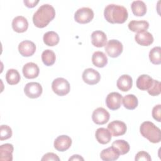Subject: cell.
Returning a JSON list of instances; mask_svg holds the SVG:
<instances>
[{
	"label": "cell",
	"instance_id": "obj_1",
	"mask_svg": "<svg viewBox=\"0 0 161 161\" xmlns=\"http://www.w3.org/2000/svg\"><path fill=\"white\" fill-rule=\"evenodd\" d=\"M55 16L54 8L48 4L42 5L33 14V22L38 28H44L53 20Z\"/></svg>",
	"mask_w": 161,
	"mask_h": 161
},
{
	"label": "cell",
	"instance_id": "obj_2",
	"mask_svg": "<svg viewBox=\"0 0 161 161\" xmlns=\"http://www.w3.org/2000/svg\"><path fill=\"white\" fill-rule=\"evenodd\" d=\"M104 16L107 21L114 24H121L126 21L128 13L126 8L121 5L110 4L106 6Z\"/></svg>",
	"mask_w": 161,
	"mask_h": 161
},
{
	"label": "cell",
	"instance_id": "obj_3",
	"mask_svg": "<svg viewBox=\"0 0 161 161\" xmlns=\"http://www.w3.org/2000/svg\"><path fill=\"white\" fill-rule=\"evenodd\" d=\"M141 135L153 143H159L161 141V132L159 128L156 126L151 121H144L140 126Z\"/></svg>",
	"mask_w": 161,
	"mask_h": 161
},
{
	"label": "cell",
	"instance_id": "obj_4",
	"mask_svg": "<svg viewBox=\"0 0 161 161\" xmlns=\"http://www.w3.org/2000/svg\"><path fill=\"white\" fill-rule=\"evenodd\" d=\"M52 89L56 94L63 96L69 92L70 86L69 82L65 79L58 77L53 80L52 83Z\"/></svg>",
	"mask_w": 161,
	"mask_h": 161
},
{
	"label": "cell",
	"instance_id": "obj_5",
	"mask_svg": "<svg viewBox=\"0 0 161 161\" xmlns=\"http://www.w3.org/2000/svg\"><path fill=\"white\" fill-rule=\"evenodd\" d=\"M94 18V12L90 8L83 7L78 9L74 14V19L79 23H89Z\"/></svg>",
	"mask_w": 161,
	"mask_h": 161
},
{
	"label": "cell",
	"instance_id": "obj_6",
	"mask_svg": "<svg viewBox=\"0 0 161 161\" xmlns=\"http://www.w3.org/2000/svg\"><path fill=\"white\" fill-rule=\"evenodd\" d=\"M122 43L117 40H110L105 46V51L107 54L113 58L118 57L123 52Z\"/></svg>",
	"mask_w": 161,
	"mask_h": 161
},
{
	"label": "cell",
	"instance_id": "obj_7",
	"mask_svg": "<svg viewBox=\"0 0 161 161\" xmlns=\"http://www.w3.org/2000/svg\"><path fill=\"white\" fill-rule=\"evenodd\" d=\"M42 87L38 82H31L27 83L24 87V92L26 96L31 99L40 97L42 93Z\"/></svg>",
	"mask_w": 161,
	"mask_h": 161
},
{
	"label": "cell",
	"instance_id": "obj_8",
	"mask_svg": "<svg viewBox=\"0 0 161 161\" xmlns=\"http://www.w3.org/2000/svg\"><path fill=\"white\" fill-rule=\"evenodd\" d=\"M122 95L117 92H112L108 94L106 98V104L111 110H116L119 109L121 104Z\"/></svg>",
	"mask_w": 161,
	"mask_h": 161
},
{
	"label": "cell",
	"instance_id": "obj_9",
	"mask_svg": "<svg viewBox=\"0 0 161 161\" xmlns=\"http://www.w3.org/2000/svg\"><path fill=\"white\" fill-rule=\"evenodd\" d=\"M109 113L106 109L99 107L94 110L92 119L93 122L97 125H104L109 121Z\"/></svg>",
	"mask_w": 161,
	"mask_h": 161
},
{
	"label": "cell",
	"instance_id": "obj_10",
	"mask_svg": "<svg viewBox=\"0 0 161 161\" xmlns=\"http://www.w3.org/2000/svg\"><path fill=\"white\" fill-rule=\"evenodd\" d=\"M108 129L114 136L123 135L127 130L126 124L119 120H114L109 123L108 125Z\"/></svg>",
	"mask_w": 161,
	"mask_h": 161
},
{
	"label": "cell",
	"instance_id": "obj_11",
	"mask_svg": "<svg viewBox=\"0 0 161 161\" xmlns=\"http://www.w3.org/2000/svg\"><path fill=\"white\" fill-rule=\"evenodd\" d=\"M82 77L84 82L89 85H94L98 83L101 79L100 74L92 68L85 69Z\"/></svg>",
	"mask_w": 161,
	"mask_h": 161
},
{
	"label": "cell",
	"instance_id": "obj_12",
	"mask_svg": "<svg viewBox=\"0 0 161 161\" xmlns=\"http://www.w3.org/2000/svg\"><path fill=\"white\" fill-rule=\"evenodd\" d=\"M72 145V139L67 135H62L58 136L54 141V147L59 152H65L68 150Z\"/></svg>",
	"mask_w": 161,
	"mask_h": 161
},
{
	"label": "cell",
	"instance_id": "obj_13",
	"mask_svg": "<svg viewBox=\"0 0 161 161\" xmlns=\"http://www.w3.org/2000/svg\"><path fill=\"white\" fill-rule=\"evenodd\" d=\"M19 53L23 57H30L34 54L36 51L35 44L30 40H24L18 45Z\"/></svg>",
	"mask_w": 161,
	"mask_h": 161
},
{
	"label": "cell",
	"instance_id": "obj_14",
	"mask_svg": "<svg viewBox=\"0 0 161 161\" xmlns=\"http://www.w3.org/2000/svg\"><path fill=\"white\" fill-rule=\"evenodd\" d=\"M28 27V22L24 16H18L12 21V28L17 33H23L26 31Z\"/></svg>",
	"mask_w": 161,
	"mask_h": 161
},
{
	"label": "cell",
	"instance_id": "obj_15",
	"mask_svg": "<svg viewBox=\"0 0 161 161\" xmlns=\"http://www.w3.org/2000/svg\"><path fill=\"white\" fill-rule=\"evenodd\" d=\"M23 74L26 79H34L38 77L40 69L38 66L33 62H28L23 67Z\"/></svg>",
	"mask_w": 161,
	"mask_h": 161
},
{
	"label": "cell",
	"instance_id": "obj_16",
	"mask_svg": "<svg viewBox=\"0 0 161 161\" xmlns=\"http://www.w3.org/2000/svg\"><path fill=\"white\" fill-rule=\"evenodd\" d=\"M91 43L92 44L98 48L105 46L107 43V36L104 32L96 30L91 34Z\"/></svg>",
	"mask_w": 161,
	"mask_h": 161
},
{
	"label": "cell",
	"instance_id": "obj_17",
	"mask_svg": "<svg viewBox=\"0 0 161 161\" xmlns=\"http://www.w3.org/2000/svg\"><path fill=\"white\" fill-rule=\"evenodd\" d=\"M135 40L140 45L149 46L153 43V37L150 32L143 31L137 33L135 36Z\"/></svg>",
	"mask_w": 161,
	"mask_h": 161
},
{
	"label": "cell",
	"instance_id": "obj_18",
	"mask_svg": "<svg viewBox=\"0 0 161 161\" xmlns=\"http://www.w3.org/2000/svg\"><path fill=\"white\" fill-rule=\"evenodd\" d=\"M132 85V78L131 76L127 74H123L121 75L116 82V86L118 88L123 92L129 91L131 88Z\"/></svg>",
	"mask_w": 161,
	"mask_h": 161
},
{
	"label": "cell",
	"instance_id": "obj_19",
	"mask_svg": "<svg viewBox=\"0 0 161 161\" xmlns=\"http://www.w3.org/2000/svg\"><path fill=\"white\" fill-rule=\"evenodd\" d=\"M13 145L11 143H5L0 146V160L12 161Z\"/></svg>",
	"mask_w": 161,
	"mask_h": 161
},
{
	"label": "cell",
	"instance_id": "obj_20",
	"mask_svg": "<svg viewBox=\"0 0 161 161\" xmlns=\"http://www.w3.org/2000/svg\"><path fill=\"white\" fill-rule=\"evenodd\" d=\"M97 141L101 144H107L111 140V133L108 129L105 128H97L95 133Z\"/></svg>",
	"mask_w": 161,
	"mask_h": 161
},
{
	"label": "cell",
	"instance_id": "obj_21",
	"mask_svg": "<svg viewBox=\"0 0 161 161\" xmlns=\"http://www.w3.org/2000/svg\"><path fill=\"white\" fill-rule=\"evenodd\" d=\"M153 79L147 74H143L140 75L136 82V87L142 91H147L152 86Z\"/></svg>",
	"mask_w": 161,
	"mask_h": 161
},
{
	"label": "cell",
	"instance_id": "obj_22",
	"mask_svg": "<svg viewBox=\"0 0 161 161\" xmlns=\"http://www.w3.org/2000/svg\"><path fill=\"white\" fill-rule=\"evenodd\" d=\"M108 57L104 53L101 51L95 52L92 56V62L96 67L102 68L108 64Z\"/></svg>",
	"mask_w": 161,
	"mask_h": 161
},
{
	"label": "cell",
	"instance_id": "obj_23",
	"mask_svg": "<svg viewBox=\"0 0 161 161\" xmlns=\"http://www.w3.org/2000/svg\"><path fill=\"white\" fill-rule=\"evenodd\" d=\"M128 28L133 31V32H142L143 31H147V30L149 27V23L148 21L145 20H141V21H136V20H132L131 21L128 25Z\"/></svg>",
	"mask_w": 161,
	"mask_h": 161
},
{
	"label": "cell",
	"instance_id": "obj_24",
	"mask_svg": "<svg viewBox=\"0 0 161 161\" xmlns=\"http://www.w3.org/2000/svg\"><path fill=\"white\" fill-rule=\"evenodd\" d=\"M119 157V153L112 147L103 150L100 153V157L104 161L116 160Z\"/></svg>",
	"mask_w": 161,
	"mask_h": 161
},
{
	"label": "cell",
	"instance_id": "obj_25",
	"mask_svg": "<svg viewBox=\"0 0 161 161\" xmlns=\"http://www.w3.org/2000/svg\"><path fill=\"white\" fill-rule=\"evenodd\" d=\"M131 8L133 14L136 16H143L147 12V6L145 3L140 0L133 1L131 4Z\"/></svg>",
	"mask_w": 161,
	"mask_h": 161
},
{
	"label": "cell",
	"instance_id": "obj_26",
	"mask_svg": "<svg viewBox=\"0 0 161 161\" xmlns=\"http://www.w3.org/2000/svg\"><path fill=\"white\" fill-rule=\"evenodd\" d=\"M43 40L45 45L50 47H53L58 43L59 36L56 32L53 31H49L44 34Z\"/></svg>",
	"mask_w": 161,
	"mask_h": 161
},
{
	"label": "cell",
	"instance_id": "obj_27",
	"mask_svg": "<svg viewBox=\"0 0 161 161\" xmlns=\"http://www.w3.org/2000/svg\"><path fill=\"white\" fill-rule=\"evenodd\" d=\"M111 147H113L119 155H125L130 150L129 143L124 140H117L112 143Z\"/></svg>",
	"mask_w": 161,
	"mask_h": 161
},
{
	"label": "cell",
	"instance_id": "obj_28",
	"mask_svg": "<svg viewBox=\"0 0 161 161\" xmlns=\"http://www.w3.org/2000/svg\"><path fill=\"white\" fill-rule=\"evenodd\" d=\"M122 102L124 107L126 109L132 110L135 109L138 104L137 97L134 94H127L123 99Z\"/></svg>",
	"mask_w": 161,
	"mask_h": 161
},
{
	"label": "cell",
	"instance_id": "obj_29",
	"mask_svg": "<svg viewBox=\"0 0 161 161\" xmlns=\"http://www.w3.org/2000/svg\"><path fill=\"white\" fill-rule=\"evenodd\" d=\"M42 60L43 64L47 66L53 65L56 60V56L54 52L50 49L44 50L42 53Z\"/></svg>",
	"mask_w": 161,
	"mask_h": 161
},
{
	"label": "cell",
	"instance_id": "obj_30",
	"mask_svg": "<svg viewBox=\"0 0 161 161\" xmlns=\"http://www.w3.org/2000/svg\"><path fill=\"white\" fill-rule=\"evenodd\" d=\"M20 75L18 71L14 69H9L6 74V79L10 85L17 84L20 80Z\"/></svg>",
	"mask_w": 161,
	"mask_h": 161
},
{
	"label": "cell",
	"instance_id": "obj_31",
	"mask_svg": "<svg viewBox=\"0 0 161 161\" xmlns=\"http://www.w3.org/2000/svg\"><path fill=\"white\" fill-rule=\"evenodd\" d=\"M149 58L150 62L155 65L161 64V48L155 47L149 52Z\"/></svg>",
	"mask_w": 161,
	"mask_h": 161
},
{
	"label": "cell",
	"instance_id": "obj_32",
	"mask_svg": "<svg viewBox=\"0 0 161 161\" xmlns=\"http://www.w3.org/2000/svg\"><path fill=\"white\" fill-rule=\"evenodd\" d=\"M12 136V130L6 125H2L0 127V140H4L9 139Z\"/></svg>",
	"mask_w": 161,
	"mask_h": 161
},
{
	"label": "cell",
	"instance_id": "obj_33",
	"mask_svg": "<svg viewBox=\"0 0 161 161\" xmlns=\"http://www.w3.org/2000/svg\"><path fill=\"white\" fill-rule=\"evenodd\" d=\"M148 93L153 96H158L160 94V82L158 80H153L151 87L147 90Z\"/></svg>",
	"mask_w": 161,
	"mask_h": 161
},
{
	"label": "cell",
	"instance_id": "obj_34",
	"mask_svg": "<svg viewBox=\"0 0 161 161\" xmlns=\"http://www.w3.org/2000/svg\"><path fill=\"white\" fill-rule=\"evenodd\" d=\"M152 116L156 121H161V105L157 104L152 109Z\"/></svg>",
	"mask_w": 161,
	"mask_h": 161
},
{
	"label": "cell",
	"instance_id": "obj_35",
	"mask_svg": "<svg viewBox=\"0 0 161 161\" xmlns=\"http://www.w3.org/2000/svg\"><path fill=\"white\" fill-rule=\"evenodd\" d=\"M135 160L136 161H140V160L151 161L152 158L148 153L145 151H140L136 153Z\"/></svg>",
	"mask_w": 161,
	"mask_h": 161
},
{
	"label": "cell",
	"instance_id": "obj_36",
	"mask_svg": "<svg viewBox=\"0 0 161 161\" xmlns=\"http://www.w3.org/2000/svg\"><path fill=\"white\" fill-rule=\"evenodd\" d=\"M42 161H47V160H57L59 161L60 158L57 156V154L52 153V152H48L46 154H45L43 157L41 159Z\"/></svg>",
	"mask_w": 161,
	"mask_h": 161
},
{
	"label": "cell",
	"instance_id": "obj_37",
	"mask_svg": "<svg viewBox=\"0 0 161 161\" xmlns=\"http://www.w3.org/2000/svg\"><path fill=\"white\" fill-rule=\"evenodd\" d=\"M39 1L38 0H24L23 3H25V6L28 8H33L35 7L38 3Z\"/></svg>",
	"mask_w": 161,
	"mask_h": 161
},
{
	"label": "cell",
	"instance_id": "obj_38",
	"mask_svg": "<svg viewBox=\"0 0 161 161\" xmlns=\"http://www.w3.org/2000/svg\"><path fill=\"white\" fill-rule=\"evenodd\" d=\"M69 160H84V158L79 155H74L69 159Z\"/></svg>",
	"mask_w": 161,
	"mask_h": 161
}]
</instances>
